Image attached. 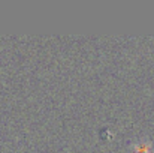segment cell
Segmentation results:
<instances>
[{
  "instance_id": "6da1fadb",
  "label": "cell",
  "mask_w": 154,
  "mask_h": 153,
  "mask_svg": "<svg viewBox=\"0 0 154 153\" xmlns=\"http://www.w3.org/2000/svg\"><path fill=\"white\" fill-rule=\"evenodd\" d=\"M132 153H154V147L150 140L144 138V140H139V141L133 143Z\"/></svg>"
}]
</instances>
